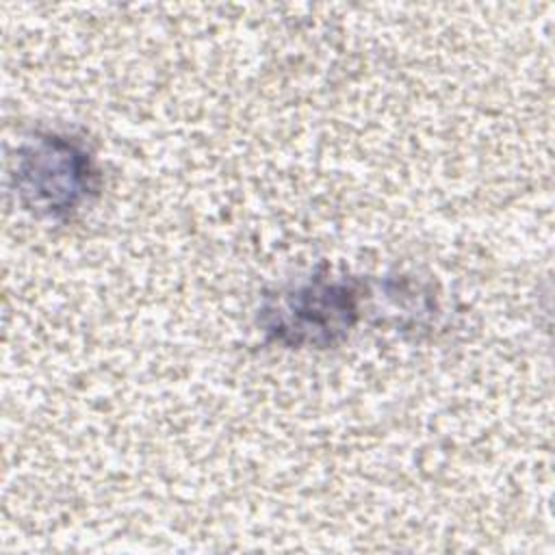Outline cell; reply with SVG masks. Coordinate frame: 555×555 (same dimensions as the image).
<instances>
[{
	"instance_id": "6da1fadb",
	"label": "cell",
	"mask_w": 555,
	"mask_h": 555,
	"mask_svg": "<svg viewBox=\"0 0 555 555\" xmlns=\"http://www.w3.org/2000/svg\"><path fill=\"white\" fill-rule=\"evenodd\" d=\"M360 317V288L347 280L317 278L280 293L262 308L264 330L284 345L330 347L347 336Z\"/></svg>"
},
{
	"instance_id": "7a4b0ae2",
	"label": "cell",
	"mask_w": 555,
	"mask_h": 555,
	"mask_svg": "<svg viewBox=\"0 0 555 555\" xmlns=\"http://www.w3.org/2000/svg\"><path fill=\"white\" fill-rule=\"evenodd\" d=\"M15 184L24 202L43 215L74 212L93 191L95 171L89 154L65 137H37L22 147Z\"/></svg>"
}]
</instances>
